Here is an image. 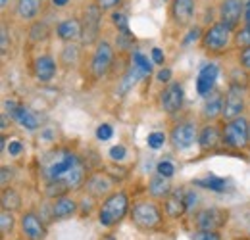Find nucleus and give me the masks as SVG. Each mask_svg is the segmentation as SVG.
Wrapping results in <instances>:
<instances>
[{"instance_id":"obj_5","label":"nucleus","mask_w":250,"mask_h":240,"mask_svg":"<svg viewBox=\"0 0 250 240\" xmlns=\"http://www.w3.org/2000/svg\"><path fill=\"white\" fill-rule=\"evenodd\" d=\"M198 127L194 121H179L169 131V142L175 150H187L198 142Z\"/></svg>"},{"instance_id":"obj_22","label":"nucleus","mask_w":250,"mask_h":240,"mask_svg":"<svg viewBox=\"0 0 250 240\" xmlns=\"http://www.w3.org/2000/svg\"><path fill=\"white\" fill-rule=\"evenodd\" d=\"M221 116H223V94L214 90L212 98H208V102L202 108V118L212 123V121H216Z\"/></svg>"},{"instance_id":"obj_13","label":"nucleus","mask_w":250,"mask_h":240,"mask_svg":"<svg viewBox=\"0 0 250 240\" xmlns=\"http://www.w3.org/2000/svg\"><path fill=\"white\" fill-rule=\"evenodd\" d=\"M194 10H196L194 0H171L169 16L177 27H187L194 20Z\"/></svg>"},{"instance_id":"obj_12","label":"nucleus","mask_w":250,"mask_h":240,"mask_svg":"<svg viewBox=\"0 0 250 240\" xmlns=\"http://www.w3.org/2000/svg\"><path fill=\"white\" fill-rule=\"evenodd\" d=\"M77 161H79V158H77L73 152H58L56 160L46 165L44 175H46L48 180H60L67 175V171H69Z\"/></svg>"},{"instance_id":"obj_30","label":"nucleus","mask_w":250,"mask_h":240,"mask_svg":"<svg viewBox=\"0 0 250 240\" xmlns=\"http://www.w3.org/2000/svg\"><path fill=\"white\" fill-rule=\"evenodd\" d=\"M48 35H50V29H48V25H46V23H42V21H33L31 31H29V39H31L33 42L46 40V39H48Z\"/></svg>"},{"instance_id":"obj_24","label":"nucleus","mask_w":250,"mask_h":240,"mask_svg":"<svg viewBox=\"0 0 250 240\" xmlns=\"http://www.w3.org/2000/svg\"><path fill=\"white\" fill-rule=\"evenodd\" d=\"M10 118L16 121V123H20L21 127L29 129V131L39 129V118L33 114L31 110H27L25 106H16V110L12 112V116H10Z\"/></svg>"},{"instance_id":"obj_15","label":"nucleus","mask_w":250,"mask_h":240,"mask_svg":"<svg viewBox=\"0 0 250 240\" xmlns=\"http://www.w3.org/2000/svg\"><path fill=\"white\" fill-rule=\"evenodd\" d=\"M56 71H58L56 60L48 54H42L33 61V75L39 83H50L56 77Z\"/></svg>"},{"instance_id":"obj_51","label":"nucleus","mask_w":250,"mask_h":240,"mask_svg":"<svg viewBox=\"0 0 250 240\" xmlns=\"http://www.w3.org/2000/svg\"><path fill=\"white\" fill-rule=\"evenodd\" d=\"M0 148H2V152L6 150V137H2V139H0Z\"/></svg>"},{"instance_id":"obj_53","label":"nucleus","mask_w":250,"mask_h":240,"mask_svg":"<svg viewBox=\"0 0 250 240\" xmlns=\"http://www.w3.org/2000/svg\"><path fill=\"white\" fill-rule=\"evenodd\" d=\"M102 240H116V239L112 235H106V237H102Z\"/></svg>"},{"instance_id":"obj_35","label":"nucleus","mask_w":250,"mask_h":240,"mask_svg":"<svg viewBox=\"0 0 250 240\" xmlns=\"http://www.w3.org/2000/svg\"><path fill=\"white\" fill-rule=\"evenodd\" d=\"M112 23L118 27V31H124V33H129V20L124 12H114L112 14Z\"/></svg>"},{"instance_id":"obj_26","label":"nucleus","mask_w":250,"mask_h":240,"mask_svg":"<svg viewBox=\"0 0 250 240\" xmlns=\"http://www.w3.org/2000/svg\"><path fill=\"white\" fill-rule=\"evenodd\" d=\"M171 182L167 177H162V175H156L152 177L150 182H148V194L152 198H167L171 194Z\"/></svg>"},{"instance_id":"obj_39","label":"nucleus","mask_w":250,"mask_h":240,"mask_svg":"<svg viewBox=\"0 0 250 240\" xmlns=\"http://www.w3.org/2000/svg\"><path fill=\"white\" fill-rule=\"evenodd\" d=\"M14 179V167H8V165H2L0 169V182H2V188H6Z\"/></svg>"},{"instance_id":"obj_32","label":"nucleus","mask_w":250,"mask_h":240,"mask_svg":"<svg viewBox=\"0 0 250 240\" xmlns=\"http://www.w3.org/2000/svg\"><path fill=\"white\" fill-rule=\"evenodd\" d=\"M69 192V186L65 184V180L60 179V180H48V184H46V194L48 196H56V198H60V196H65Z\"/></svg>"},{"instance_id":"obj_38","label":"nucleus","mask_w":250,"mask_h":240,"mask_svg":"<svg viewBox=\"0 0 250 240\" xmlns=\"http://www.w3.org/2000/svg\"><path fill=\"white\" fill-rule=\"evenodd\" d=\"M192 240H221L218 231H196L194 235H192Z\"/></svg>"},{"instance_id":"obj_2","label":"nucleus","mask_w":250,"mask_h":240,"mask_svg":"<svg viewBox=\"0 0 250 240\" xmlns=\"http://www.w3.org/2000/svg\"><path fill=\"white\" fill-rule=\"evenodd\" d=\"M233 31L227 23L223 21H216L212 23L208 29L204 31L202 39H200V44L206 52H212V54H221L227 50L229 42L233 40Z\"/></svg>"},{"instance_id":"obj_46","label":"nucleus","mask_w":250,"mask_h":240,"mask_svg":"<svg viewBox=\"0 0 250 240\" xmlns=\"http://www.w3.org/2000/svg\"><path fill=\"white\" fill-rule=\"evenodd\" d=\"M125 154H127V150H125V146H114V148H110V158L112 160H124Z\"/></svg>"},{"instance_id":"obj_8","label":"nucleus","mask_w":250,"mask_h":240,"mask_svg":"<svg viewBox=\"0 0 250 240\" xmlns=\"http://www.w3.org/2000/svg\"><path fill=\"white\" fill-rule=\"evenodd\" d=\"M114 63V46L108 40H98L91 60V71L96 79H102Z\"/></svg>"},{"instance_id":"obj_17","label":"nucleus","mask_w":250,"mask_h":240,"mask_svg":"<svg viewBox=\"0 0 250 240\" xmlns=\"http://www.w3.org/2000/svg\"><path fill=\"white\" fill-rule=\"evenodd\" d=\"M21 231L29 240H42L46 237V229H44L42 221L33 211H27L21 215Z\"/></svg>"},{"instance_id":"obj_36","label":"nucleus","mask_w":250,"mask_h":240,"mask_svg":"<svg viewBox=\"0 0 250 240\" xmlns=\"http://www.w3.org/2000/svg\"><path fill=\"white\" fill-rule=\"evenodd\" d=\"M146 142H148V146H150L152 150H158V148L164 146V142H166V135H164V133H150L148 139H146Z\"/></svg>"},{"instance_id":"obj_11","label":"nucleus","mask_w":250,"mask_h":240,"mask_svg":"<svg viewBox=\"0 0 250 240\" xmlns=\"http://www.w3.org/2000/svg\"><path fill=\"white\" fill-rule=\"evenodd\" d=\"M227 223V211L219 208H206L194 215V225L200 231H218Z\"/></svg>"},{"instance_id":"obj_4","label":"nucleus","mask_w":250,"mask_h":240,"mask_svg":"<svg viewBox=\"0 0 250 240\" xmlns=\"http://www.w3.org/2000/svg\"><path fill=\"white\" fill-rule=\"evenodd\" d=\"M102 8L93 2L89 6H85L83 10V18H81V44L83 46H91L98 40L100 37V23H102Z\"/></svg>"},{"instance_id":"obj_10","label":"nucleus","mask_w":250,"mask_h":240,"mask_svg":"<svg viewBox=\"0 0 250 240\" xmlns=\"http://www.w3.org/2000/svg\"><path fill=\"white\" fill-rule=\"evenodd\" d=\"M245 0H221L219 4V21L227 23L231 29H237L241 21H245Z\"/></svg>"},{"instance_id":"obj_16","label":"nucleus","mask_w":250,"mask_h":240,"mask_svg":"<svg viewBox=\"0 0 250 240\" xmlns=\"http://www.w3.org/2000/svg\"><path fill=\"white\" fill-rule=\"evenodd\" d=\"M221 142H223V131H219L214 123H208L206 127L200 129V133H198V146L204 152L216 150Z\"/></svg>"},{"instance_id":"obj_19","label":"nucleus","mask_w":250,"mask_h":240,"mask_svg":"<svg viewBox=\"0 0 250 240\" xmlns=\"http://www.w3.org/2000/svg\"><path fill=\"white\" fill-rule=\"evenodd\" d=\"M112 184H114V180L110 179L106 173H93L87 182H85V188H87V192L94 196V198H102V196H106L108 192H110V188H112Z\"/></svg>"},{"instance_id":"obj_28","label":"nucleus","mask_w":250,"mask_h":240,"mask_svg":"<svg viewBox=\"0 0 250 240\" xmlns=\"http://www.w3.org/2000/svg\"><path fill=\"white\" fill-rule=\"evenodd\" d=\"M192 184H198L202 188H210V190H216V192H223L227 188V180L219 179V177H206V179H196L192 180Z\"/></svg>"},{"instance_id":"obj_31","label":"nucleus","mask_w":250,"mask_h":240,"mask_svg":"<svg viewBox=\"0 0 250 240\" xmlns=\"http://www.w3.org/2000/svg\"><path fill=\"white\" fill-rule=\"evenodd\" d=\"M233 44L239 50L250 46V25H243V27H239V29L233 33Z\"/></svg>"},{"instance_id":"obj_34","label":"nucleus","mask_w":250,"mask_h":240,"mask_svg":"<svg viewBox=\"0 0 250 240\" xmlns=\"http://www.w3.org/2000/svg\"><path fill=\"white\" fill-rule=\"evenodd\" d=\"M0 229H2V235L12 233V229H14V215H12V211L2 210V213H0Z\"/></svg>"},{"instance_id":"obj_47","label":"nucleus","mask_w":250,"mask_h":240,"mask_svg":"<svg viewBox=\"0 0 250 240\" xmlns=\"http://www.w3.org/2000/svg\"><path fill=\"white\" fill-rule=\"evenodd\" d=\"M202 35H204V33H200V29H198V27L190 29V33H188L187 37H185V40H183V46H188V42H190V40H196L198 37L202 39Z\"/></svg>"},{"instance_id":"obj_37","label":"nucleus","mask_w":250,"mask_h":240,"mask_svg":"<svg viewBox=\"0 0 250 240\" xmlns=\"http://www.w3.org/2000/svg\"><path fill=\"white\" fill-rule=\"evenodd\" d=\"M158 175H162V177H173V173H175V165L171 163V161H160L158 163Z\"/></svg>"},{"instance_id":"obj_44","label":"nucleus","mask_w":250,"mask_h":240,"mask_svg":"<svg viewBox=\"0 0 250 240\" xmlns=\"http://www.w3.org/2000/svg\"><path fill=\"white\" fill-rule=\"evenodd\" d=\"M94 2H96L104 12H106V10H114L116 6L122 4V0H94Z\"/></svg>"},{"instance_id":"obj_33","label":"nucleus","mask_w":250,"mask_h":240,"mask_svg":"<svg viewBox=\"0 0 250 240\" xmlns=\"http://www.w3.org/2000/svg\"><path fill=\"white\" fill-rule=\"evenodd\" d=\"M133 63H135L145 75H150V73H152V63H150V60H148L145 54H141V52H133Z\"/></svg>"},{"instance_id":"obj_40","label":"nucleus","mask_w":250,"mask_h":240,"mask_svg":"<svg viewBox=\"0 0 250 240\" xmlns=\"http://www.w3.org/2000/svg\"><path fill=\"white\" fill-rule=\"evenodd\" d=\"M112 135H114V129H112L108 123H102V125L96 129V139H98V140H108V139H112Z\"/></svg>"},{"instance_id":"obj_6","label":"nucleus","mask_w":250,"mask_h":240,"mask_svg":"<svg viewBox=\"0 0 250 240\" xmlns=\"http://www.w3.org/2000/svg\"><path fill=\"white\" fill-rule=\"evenodd\" d=\"M245 87H241V83H231L227 92L223 94V120H235L241 118L245 112Z\"/></svg>"},{"instance_id":"obj_27","label":"nucleus","mask_w":250,"mask_h":240,"mask_svg":"<svg viewBox=\"0 0 250 240\" xmlns=\"http://www.w3.org/2000/svg\"><path fill=\"white\" fill-rule=\"evenodd\" d=\"M0 206H2V210H8V211H18L21 208V196H20V192L18 190H14V188H10V186H6V188H2V200H0Z\"/></svg>"},{"instance_id":"obj_1","label":"nucleus","mask_w":250,"mask_h":240,"mask_svg":"<svg viewBox=\"0 0 250 240\" xmlns=\"http://www.w3.org/2000/svg\"><path fill=\"white\" fill-rule=\"evenodd\" d=\"M127 210H129V196L125 194L124 190L114 192L100 206V210H98V221L104 227H114V225H118L125 215H127Z\"/></svg>"},{"instance_id":"obj_50","label":"nucleus","mask_w":250,"mask_h":240,"mask_svg":"<svg viewBox=\"0 0 250 240\" xmlns=\"http://www.w3.org/2000/svg\"><path fill=\"white\" fill-rule=\"evenodd\" d=\"M69 2H71V0H50V4H52L54 8H65Z\"/></svg>"},{"instance_id":"obj_14","label":"nucleus","mask_w":250,"mask_h":240,"mask_svg":"<svg viewBox=\"0 0 250 240\" xmlns=\"http://www.w3.org/2000/svg\"><path fill=\"white\" fill-rule=\"evenodd\" d=\"M218 77H219L218 65H216V63H206V65L198 71V77H196V92H198L200 96L212 94Z\"/></svg>"},{"instance_id":"obj_41","label":"nucleus","mask_w":250,"mask_h":240,"mask_svg":"<svg viewBox=\"0 0 250 240\" xmlns=\"http://www.w3.org/2000/svg\"><path fill=\"white\" fill-rule=\"evenodd\" d=\"M239 63H241V67H243L245 71H250V46L243 48V50L239 52Z\"/></svg>"},{"instance_id":"obj_20","label":"nucleus","mask_w":250,"mask_h":240,"mask_svg":"<svg viewBox=\"0 0 250 240\" xmlns=\"http://www.w3.org/2000/svg\"><path fill=\"white\" fill-rule=\"evenodd\" d=\"M42 10V0H16V16L21 21H37Z\"/></svg>"},{"instance_id":"obj_43","label":"nucleus","mask_w":250,"mask_h":240,"mask_svg":"<svg viewBox=\"0 0 250 240\" xmlns=\"http://www.w3.org/2000/svg\"><path fill=\"white\" fill-rule=\"evenodd\" d=\"M8 154L10 156H20L21 152H23V144L20 142V140H10V144H8Z\"/></svg>"},{"instance_id":"obj_7","label":"nucleus","mask_w":250,"mask_h":240,"mask_svg":"<svg viewBox=\"0 0 250 240\" xmlns=\"http://www.w3.org/2000/svg\"><path fill=\"white\" fill-rule=\"evenodd\" d=\"M131 217H133L137 227L146 229V231L156 229L158 225L162 223V211L152 202H139V204H135L133 210H131Z\"/></svg>"},{"instance_id":"obj_42","label":"nucleus","mask_w":250,"mask_h":240,"mask_svg":"<svg viewBox=\"0 0 250 240\" xmlns=\"http://www.w3.org/2000/svg\"><path fill=\"white\" fill-rule=\"evenodd\" d=\"M8 46H10V40H8V27H6V23H2V31H0V48H2V54L8 52Z\"/></svg>"},{"instance_id":"obj_29","label":"nucleus","mask_w":250,"mask_h":240,"mask_svg":"<svg viewBox=\"0 0 250 240\" xmlns=\"http://www.w3.org/2000/svg\"><path fill=\"white\" fill-rule=\"evenodd\" d=\"M135 42H137V39H135V35L129 31V33H124V31H120L118 33V37H116V46H118V50L120 52H131L133 50V46H135Z\"/></svg>"},{"instance_id":"obj_45","label":"nucleus","mask_w":250,"mask_h":240,"mask_svg":"<svg viewBox=\"0 0 250 240\" xmlns=\"http://www.w3.org/2000/svg\"><path fill=\"white\" fill-rule=\"evenodd\" d=\"M185 202H187V210H192V206H196V202H198V194L194 190H187L185 192Z\"/></svg>"},{"instance_id":"obj_21","label":"nucleus","mask_w":250,"mask_h":240,"mask_svg":"<svg viewBox=\"0 0 250 240\" xmlns=\"http://www.w3.org/2000/svg\"><path fill=\"white\" fill-rule=\"evenodd\" d=\"M164 210H166V215H169L171 219H177V217H181V215L187 211L185 192H181V190H171V194L166 198Z\"/></svg>"},{"instance_id":"obj_25","label":"nucleus","mask_w":250,"mask_h":240,"mask_svg":"<svg viewBox=\"0 0 250 240\" xmlns=\"http://www.w3.org/2000/svg\"><path fill=\"white\" fill-rule=\"evenodd\" d=\"M85 175H87V169H85V165L81 163V160L67 171V175L63 177L65 180V184L69 186V190H77V188H81L87 180H85Z\"/></svg>"},{"instance_id":"obj_23","label":"nucleus","mask_w":250,"mask_h":240,"mask_svg":"<svg viewBox=\"0 0 250 240\" xmlns=\"http://www.w3.org/2000/svg\"><path fill=\"white\" fill-rule=\"evenodd\" d=\"M75 211H77V202L71 198V196H60V198H56V204H54V208H52V215L56 217V219H67V217H71V215H75Z\"/></svg>"},{"instance_id":"obj_9","label":"nucleus","mask_w":250,"mask_h":240,"mask_svg":"<svg viewBox=\"0 0 250 240\" xmlns=\"http://www.w3.org/2000/svg\"><path fill=\"white\" fill-rule=\"evenodd\" d=\"M183 100H185L183 85L177 83V81H171L166 89L162 90V94H160V106L169 116H175L183 108Z\"/></svg>"},{"instance_id":"obj_48","label":"nucleus","mask_w":250,"mask_h":240,"mask_svg":"<svg viewBox=\"0 0 250 240\" xmlns=\"http://www.w3.org/2000/svg\"><path fill=\"white\" fill-rule=\"evenodd\" d=\"M150 54H152V61H154V63H158V65H162V63H164V52H162L158 46L152 48V52H150Z\"/></svg>"},{"instance_id":"obj_52","label":"nucleus","mask_w":250,"mask_h":240,"mask_svg":"<svg viewBox=\"0 0 250 240\" xmlns=\"http://www.w3.org/2000/svg\"><path fill=\"white\" fill-rule=\"evenodd\" d=\"M0 6H2V10L8 6V0H0Z\"/></svg>"},{"instance_id":"obj_49","label":"nucleus","mask_w":250,"mask_h":240,"mask_svg":"<svg viewBox=\"0 0 250 240\" xmlns=\"http://www.w3.org/2000/svg\"><path fill=\"white\" fill-rule=\"evenodd\" d=\"M169 77H171V71H169V69H162V71L158 73V81H160V83H167Z\"/></svg>"},{"instance_id":"obj_3","label":"nucleus","mask_w":250,"mask_h":240,"mask_svg":"<svg viewBox=\"0 0 250 240\" xmlns=\"http://www.w3.org/2000/svg\"><path fill=\"white\" fill-rule=\"evenodd\" d=\"M250 142V123L249 120L235 118L229 120L223 127V144L233 150H245Z\"/></svg>"},{"instance_id":"obj_18","label":"nucleus","mask_w":250,"mask_h":240,"mask_svg":"<svg viewBox=\"0 0 250 240\" xmlns=\"http://www.w3.org/2000/svg\"><path fill=\"white\" fill-rule=\"evenodd\" d=\"M81 31H83V27H81L79 18H67L56 25V35L63 42H73V40L81 39Z\"/></svg>"}]
</instances>
